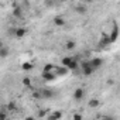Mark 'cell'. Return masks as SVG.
I'll return each mask as SVG.
<instances>
[{"label":"cell","instance_id":"cell-15","mask_svg":"<svg viewBox=\"0 0 120 120\" xmlns=\"http://www.w3.org/2000/svg\"><path fill=\"white\" fill-rule=\"evenodd\" d=\"M88 106H89L90 109H96V107H99V106H100V100H99L98 98H92V99H89Z\"/></svg>","mask_w":120,"mask_h":120},{"label":"cell","instance_id":"cell-19","mask_svg":"<svg viewBox=\"0 0 120 120\" xmlns=\"http://www.w3.org/2000/svg\"><path fill=\"white\" fill-rule=\"evenodd\" d=\"M48 114H49V110H45V109H40L37 112V117L38 119H47Z\"/></svg>","mask_w":120,"mask_h":120},{"label":"cell","instance_id":"cell-28","mask_svg":"<svg viewBox=\"0 0 120 120\" xmlns=\"http://www.w3.org/2000/svg\"><path fill=\"white\" fill-rule=\"evenodd\" d=\"M107 85H114V81L110 78V79H107Z\"/></svg>","mask_w":120,"mask_h":120},{"label":"cell","instance_id":"cell-7","mask_svg":"<svg viewBox=\"0 0 120 120\" xmlns=\"http://www.w3.org/2000/svg\"><path fill=\"white\" fill-rule=\"evenodd\" d=\"M72 98H74V100H76V102H81V100L85 98V89H83V88H76V89L74 90V95H72Z\"/></svg>","mask_w":120,"mask_h":120},{"label":"cell","instance_id":"cell-16","mask_svg":"<svg viewBox=\"0 0 120 120\" xmlns=\"http://www.w3.org/2000/svg\"><path fill=\"white\" fill-rule=\"evenodd\" d=\"M6 110H7L9 113H14V112L17 110V103H16L14 100H11V102H9V103L6 105Z\"/></svg>","mask_w":120,"mask_h":120},{"label":"cell","instance_id":"cell-18","mask_svg":"<svg viewBox=\"0 0 120 120\" xmlns=\"http://www.w3.org/2000/svg\"><path fill=\"white\" fill-rule=\"evenodd\" d=\"M65 49L67 51H72V49H75V47H76V41H74V40H68L67 42H65Z\"/></svg>","mask_w":120,"mask_h":120},{"label":"cell","instance_id":"cell-13","mask_svg":"<svg viewBox=\"0 0 120 120\" xmlns=\"http://www.w3.org/2000/svg\"><path fill=\"white\" fill-rule=\"evenodd\" d=\"M58 76H56V74L55 72H42V79L45 81V82H52V81H55Z\"/></svg>","mask_w":120,"mask_h":120},{"label":"cell","instance_id":"cell-4","mask_svg":"<svg viewBox=\"0 0 120 120\" xmlns=\"http://www.w3.org/2000/svg\"><path fill=\"white\" fill-rule=\"evenodd\" d=\"M62 116H64L62 110H52V112H49V114L47 116L45 120H61Z\"/></svg>","mask_w":120,"mask_h":120},{"label":"cell","instance_id":"cell-21","mask_svg":"<svg viewBox=\"0 0 120 120\" xmlns=\"http://www.w3.org/2000/svg\"><path fill=\"white\" fill-rule=\"evenodd\" d=\"M33 68H34L33 62H28V61H27V62H23V64H21V69H23V71H31Z\"/></svg>","mask_w":120,"mask_h":120},{"label":"cell","instance_id":"cell-20","mask_svg":"<svg viewBox=\"0 0 120 120\" xmlns=\"http://www.w3.org/2000/svg\"><path fill=\"white\" fill-rule=\"evenodd\" d=\"M21 83H23V86H26V88H31V86H33L31 78H28V76H24V78L21 79Z\"/></svg>","mask_w":120,"mask_h":120},{"label":"cell","instance_id":"cell-5","mask_svg":"<svg viewBox=\"0 0 120 120\" xmlns=\"http://www.w3.org/2000/svg\"><path fill=\"white\" fill-rule=\"evenodd\" d=\"M119 33H120V30H119L117 23H113V26H112V31H110V34H109V37H110V42H114V41L117 40Z\"/></svg>","mask_w":120,"mask_h":120},{"label":"cell","instance_id":"cell-27","mask_svg":"<svg viewBox=\"0 0 120 120\" xmlns=\"http://www.w3.org/2000/svg\"><path fill=\"white\" fill-rule=\"evenodd\" d=\"M23 120H37V117H34V116H26Z\"/></svg>","mask_w":120,"mask_h":120},{"label":"cell","instance_id":"cell-24","mask_svg":"<svg viewBox=\"0 0 120 120\" xmlns=\"http://www.w3.org/2000/svg\"><path fill=\"white\" fill-rule=\"evenodd\" d=\"M72 120H83V116H82V113H79V112H75V113L72 114Z\"/></svg>","mask_w":120,"mask_h":120},{"label":"cell","instance_id":"cell-22","mask_svg":"<svg viewBox=\"0 0 120 120\" xmlns=\"http://www.w3.org/2000/svg\"><path fill=\"white\" fill-rule=\"evenodd\" d=\"M54 71H55V65L52 64H45L42 68V72H54Z\"/></svg>","mask_w":120,"mask_h":120},{"label":"cell","instance_id":"cell-9","mask_svg":"<svg viewBox=\"0 0 120 120\" xmlns=\"http://www.w3.org/2000/svg\"><path fill=\"white\" fill-rule=\"evenodd\" d=\"M27 33H28V31H27L26 27H17V28L13 30V34H14L16 38H23V37L27 35Z\"/></svg>","mask_w":120,"mask_h":120},{"label":"cell","instance_id":"cell-23","mask_svg":"<svg viewBox=\"0 0 120 120\" xmlns=\"http://www.w3.org/2000/svg\"><path fill=\"white\" fill-rule=\"evenodd\" d=\"M31 96L34 98V99H42V93H41V89L40 90H33V93H31Z\"/></svg>","mask_w":120,"mask_h":120},{"label":"cell","instance_id":"cell-6","mask_svg":"<svg viewBox=\"0 0 120 120\" xmlns=\"http://www.w3.org/2000/svg\"><path fill=\"white\" fill-rule=\"evenodd\" d=\"M112 42H110V37H109V34L107 33H102V37H100V40H99V47L100 48H105V47H107V45H110Z\"/></svg>","mask_w":120,"mask_h":120},{"label":"cell","instance_id":"cell-1","mask_svg":"<svg viewBox=\"0 0 120 120\" xmlns=\"http://www.w3.org/2000/svg\"><path fill=\"white\" fill-rule=\"evenodd\" d=\"M61 65L65 67V68H68L69 71H76L78 68H81L78 58H74V56H64L61 59Z\"/></svg>","mask_w":120,"mask_h":120},{"label":"cell","instance_id":"cell-25","mask_svg":"<svg viewBox=\"0 0 120 120\" xmlns=\"http://www.w3.org/2000/svg\"><path fill=\"white\" fill-rule=\"evenodd\" d=\"M7 110H6V107L2 110V113H0V120H7Z\"/></svg>","mask_w":120,"mask_h":120},{"label":"cell","instance_id":"cell-14","mask_svg":"<svg viewBox=\"0 0 120 120\" xmlns=\"http://www.w3.org/2000/svg\"><path fill=\"white\" fill-rule=\"evenodd\" d=\"M41 93H42V99H51V98H54V90L52 89H49V88H44V89H41Z\"/></svg>","mask_w":120,"mask_h":120},{"label":"cell","instance_id":"cell-11","mask_svg":"<svg viewBox=\"0 0 120 120\" xmlns=\"http://www.w3.org/2000/svg\"><path fill=\"white\" fill-rule=\"evenodd\" d=\"M52 23H54V26H55V27H64V26H65V23H67V20H65L62 16H55V17H54V20H52Z\"/></svg>","mask_w":120,"mask_h":120},{"label":"cell","instance_id":"cell-12","mask_svg":"<svg viewBox=\"0 0 120 120\" xmlns=\"http://www.w3.org/2000/svg\"><path fill=\"white\" fill-rule=\"evenodd\" d=\"M54 72H55V74H56V76L59 78V76H65V75H68L69 69L61 65V67H55V71H54Z\"/></svg>","mask_w":120,"mask_h":120},{"label":"cell","instance_id":"cell-3","mask_svg":"<svg viewBox=\"0 0 120 120\" xmlns=\"http://www.w3.org/2000/svg\"><path fill=\"white\" fill-rule=\"evenodd\" d=\"M11 6H13V9H11V16H13L14 19H17V20L24 19V11H23V7H20L17 3H13Z\"/></svg>","mask_w":120,"mask_h":120},{"label":"cell","instance_id":"cell-2","mask_svg":"<svg viewBox=\"0 0 120 120\" xmlns=\"http://www.w3.org/2000/svg\"><path fill=\"white\" fill-rule=\"evenodd\" d=\"M81 71H82V74H83L85 76H90V75H93V72H95V69H93L92 65H90V61H82V62H81Z\"/></svg>","mask_w":120,"mask_h":120},{"label":"cell","instance_id":"cell-26","mask_svg":"<svg viewBox=\"0 0 120 120\" xmlns=\"http://www.w3.org/2000/svg\"><path fill=\"white\" fill-rule=\"evenodd\" d=\"M99 120H114V117H112V116H102Z\"/></svg>","mask_w":120,"mask_h":120},{"label":"cell","instance_id":"cell-10","mask_svg":"<svg viewBox=\"0 0 120 120\" xmlns=\"http://www.w3.org/2000/svg\"><path fill=\"white\" fill-rule=\"evenodd\" d=\"M75 11H76V14L83 16V14L88 13V6H86L85 3H78V4L75 6Z\"/></svg>","mask_w":120,"mask_h":120},{"label":"cell","instance_id":"cell-17","mask_svg":"<svg viewBox=\"0 0 120 120\" xmlns=\"http://www.w3.org/2000/svg\"><path fill=\"white\" fill-rule=\"evenodd\" d=\"M9 54H10V49H9L6 45H2V47H0V56H2L3 59H6V58L9 56Z\"/></svg>","mask_w":120,"mask_h":120},{"label":"cell","instance_id":"cell-8","mask_svg":"<svg viewBox=\"0 0 120 120\" xmlns=\"http://www.w3.org/2000/svg\"><path fill=\"white\" fill-rule=\"evenodd\" d=\"M89 61H90V65H92V68H93L95 71H98V69L102 68V65H103V59H102V58H98V56L90 58Z\"/></svg>","mask_w":120,"mask_h":120}]
</instances>
